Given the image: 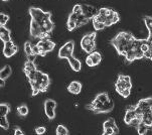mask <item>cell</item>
Wrapping results in <instances>:
<instances>
[{"label": "cell", "mask_w": 152, "mask_h": 135, "mask_svg": "<svg viewBox=\"0 0 152 135\" xmlns=\"http://www.w3.org/2000/svg\"><path fill=\"white\" fill-rule=\"evenodd\" d=\"M102 61V54L99 51H93L92 54H89L88 56L86 58V64L88 67L90 68H94L97 67L98 65H100Z\"/></svg>", "instance_id": "cell-14"}, {"label": "cell", "mask_w": 152, "mask_h": 135, "mask_svg": "<svg viewBox=\"0 0 152 135\" xmlns=\"http://www.w3.org/2000/svg\"><path fill=\"white\" fill-rule=\"evenodd\" d=\"M28 12L31 19H34L42 27V38L48 37L55 28V23L51 20V12L43 11L38 7H30Z\"/></svg>", "instance_id": "cell-1"}, {"label": "cell", "mask_w": 152, "mask_h": 135, "mask_svg": "<svg viewBox=\"0 0 152 135\" xmlns=\"http://www.w3.org/2000/svg\"><path fill=\"white\" fill-rule=\"evenodd\" d=\"M11 74H12V70L10 66H5L0 70V79H3L6 81L11 76Z\"/></svg>", "instance_id": "cell-21"}, {"label": "cell", "mask_w": 152, "mask_h": 135, "mask_svg": "<svg viewBox=\"0 0 152 135\" xmlns=\"http://www.w3.org/2000/svg\"><path fill=\"white\" fill-rule=\"evenodd\" d=\"M82 88H83V86H82L81 82L73 81V82H71L69 84L68 91L73 95H79L80 93H81V91H82Z\"/></svg>", "instance_id": "cell-17"}, {"label": "cell", "mask_w": 152, "mask_h": 135, "mask_svg": "<svg viewBox=\"0 0 152 135\" xmlns=\"http://www.w3.org/2000/svg\"><path fill=\"white\" fill-rule=\"evenodd\" d=\"M31 86V95L37 96L38 93L45 92L48 88L50 87V79L48 74L43 73L39 70H34V71L29 72L25 75Z\"/></svg>", "instance_id": "cell-2"}, {"label": "cell", "mask_w": 152, "mask_h": 135, "mask_svg": "<svg viewBox=\"0 0 152 135\" xmlns=\"http://www.w3.org/2000/svg\"><path fill=\"white\" fill-rule=\"evenodd\" d=\"M87 108L96 114L109 113L114 108V102L110 99L108 93L102 92L99 93L89 105H87Z\"/></svg>", "instance_id": "cell-4"}, {"label": "cell", "mask_w": 152, "mask_h": 135, "mask_svg": "<svg viewBox=\"0 0 152 135\" xmlns=\"http://www.w3.org/2000/svg\"><path fill=\"white\" fill-rule=\"evenodd\" d=\"M37 45L39 48V53L40 56H45L48 53L53 51L56 48V43L53 40H50L48 37L42 38V40H38V43H37Z\"/></svg>", "instance_id": "cell-8"}, {"label": "cell", "mask_w": 152, "mask_h": 135, "mask_svg": "<svg viewBox=\"0 0 152 135\" xmlns=\"http://www.w3.org/2000/svg\"><path fill=\"white\" fill-rule=\"evenodd\" d=\"M23 135H24V134H23Z\"/></svg>", "instance_id": "cell-39"}, {"label": "cell", "mask_w": 152, "mask_h": 135, "mask_svg": "<svg viewBox=\"0 0 152 135\" xmlns=\"http://www.w3.org/2000/svg\"><path fill=\"white\" fill-rule=\"evenodd\" d=\"M142 114L137 110L136 106H131L126 110L124 116V122L130 126L137 127V125L141 122Z\"/></svg>", "instance_id": "cell-7"}, {"label": "cell", "mask_w": 152, "mask_h": 135, "mask_svg": "<svg viewBox=\"0 0 152 135\" xmlns=\"http://www.w3.org/2000/svg\"><path fill=\"white\" fill-rule=\"evenodd\" d=\"M37 65H35V63L33 61H27L24 63V66H23V72H24V74L26 75L28 74L29 72L31 71H34V70H37Z\"/></svg>", "instance_id": "cell-22"}, {"label": "cell", "mask_w": 152, "mask_h": 135, "mask_svg": "<svg viewBox=\"0 0 152 135\" xmlns=\"http://www.w3.org/2000/svg\"><path fill=\"white\" fill-rule=\"evenodd\" d=\"M96 38H97V32H93L88 34L84 35L81 40V48L84 51L89 54H92L93 51H96L97 45H96Z\"/></svg>", "instance_id": "cell-6"}, {"label": "cell", "mask_w": 152, "mask_h": 135, "mask_svg": "<svg viewBox=\"0 0 152 135\" xmlns=\"http://www.w3.org/2000/svg\"><path fill=\"white\" fill-rule=\"evenodd\" d=\"M66 27H68L69 32H73V30H75L77 28V22L74 21V20L68 19V21H66Z\"/></svg>", "instance_id": "cell-32"}, {"label": "cell", "mask_w": 152, "mask_h": 135, "mask_svg": "<svg viewBox=\"0 0 152 135\" xmlns=\"http://www.w3.org/2000/svg\"><path fill=\"white\" fill-rule=\"evenodd\" d=\"M66 59H68L69 66H71V68H72V70H73V71L80 72L82 70V63H81V61H80V59H78L77 58H75L74 56H69V58Z\"/></svg>", "instance_id": "cell-18"}, {"label": "cell", "mask_w": 152, "mask_h": 135, "mask_svg": "<svg viewBox=\"0 0 152 135\" xmlns=\"http://www.w3.org/2000/svg\"><path fill=\"white\" fill-rule=\"evenodd\" d=\"M35 133H37V135H43L46 132V128L45 126H38L35 128Z\"/></svg>", "instance_id": "cell-34"}, {"label": "cell", "mask_w": 152, "mask_h": 135, "mask_svg": "<svg viewBox=\"0 0 152 135\" xmlns=\"http://www.w3.org/2000/svg\"><path fill=\"white\" fill-rule=\"evenodd\" d=\"M56 102L53 99H48L45 101L43 108H45V113L50 120L56 118Z\"/></svg>", "instance_id": "cell-10"}, {"label": "cell", "mask_w": 152, "mask_h": 135, "mask_svg": "<svg viewBox=\"0 0 152 135\" xmlns=\"http://www.w3.org/2000/svg\"><path fill=\"white\" fill-rule=\"evenodd\" d=\"M5 86V80L0 79V87H4Z\"/></svg>", "instance_id": "cell-36"}, {"label": "cell", "mask_w": 152, "mask_h": 135, "mask_svg": "<svg viewBox=\"0 0 152 135\" xmlns=\"http://www.w3.org/2000/svg\"><path fill=\"white\" fill-rule=\"evenodd\" d=\"M150 129V127H148L147 125H145L142 122L138 124L137 127H136V130H137L139 135H146V133L148 132V130Z\"/></svg>", "instance_id": "cell-24"}, {"label": "cell", "mask_w": 152, "mask_h": 135, "mask_svg": "<svg viewBox=\"0 0 152 135\" xmlns=\"http://www.w3.org/2000/svg\"><path fill=\"white\" fill-rule=\"evenodd\" d=\"M0 127L5 129V130H7V129L9 128V123H8L7 116H0Z\"/></svg>", "instance_id": "cell-30"}, {"label": "cell", "mask_w": 152, "mask_h": 135, "mask_svg": "<svg viewBox=\"0 0 152 135\" xmlns=\"http://www.w3.org/2000/svg\"><path fill=\"white\" fill-rule=\"evenodd\" d=\"M132 89V81L127 75H119L115 83V90L123 98H128Z\"/></svg>", "instance_id": "cell-5"}, {"label": "cell", "mask_w": 152, "mask_h": 135, "mask_svg": "<svg viewBox=\"0 0 152 135\" xmlns=\"http://www.w3.org/2000/svg\"><path fill=\"white\" fill-rule=\"evenodd\" d=\"M74 50H75V43L73 40L68 41L58 51V58L68 59L69 56H74Z\"/></svg>", "instance_id": "cell-11"}, {"label": "cell", "mask_w": 152, "mask_h": 135, "mask_svg": "<svg viewBox=\"0 0 152 135\" xmlns=\"http://www.w3.org/2000/svg\"><path fill=\"white\" fill-rule=\"evenodd\" d=\"M28 107L25 104H22V105H20L17 107V113H18L19 116H21V117H25V116L28 114Z\"/></svg>", "instance_id": "cell-26"}, {"label": "cell", "mask_w": 152, "mask_h": 135, "mask_svg": "<svg viewBox=\"0 0 152 135\" xmlns=\"http://www.w3.org/2000/svg\"><path fill=\"white\" fill-rule=\"evenodd\" d=\"M89 20L90 19H88V18L85 16L84 14L80 15V16L78 17V19H77V28L83 26V25H85V24H87V23L89 22Z\"/></svg>", "instance_id": "cell-29"}, {"label": "cell", "mask_w": 152, "mask_h": 135, "mask_svg": "<svg viewBox=\"0 0 152 135\" xmlns=\"http://www.w3.org/2000/svg\"><path fill=\"white\" fill-rule=\"evenodd\" d=\"M29 32H30V36H32L33 38H38V40H42V27H40V25L34 19H30Z\"/></svg>", "instance_id": "cell-15"}, {"label": "cell", "mask_w": 152, "mask_h": 135, "mask_svg": "<svg viewBox=\"0 0 152 135\" xmlns=\"http://www.w3.org/2000/svg\"><path fill=\"white\" fill-rule=\"evenodd\" d=\"M141 122L144 123L145 125H147L148 127L152 126V112H146L142 114V119H141Z\"/></svg>", "instance_id": "cell-23"}, {"label": "cell", "mask_w": 152, "mask_h": 135, "mask_svg": "<svg viewBox=\"0 0 152 135\" xmlns=\"http://www.w3.org/2000/svg\"><path fill=\"white\" fill-rule=\"evenodd\" d=\"M1 1H4V2H7V1H10V0H1Z\"/></svg>", "instance_id": "cell-37"}, {"label": "cell", "mask_w": 152, "mask_h": 135, "mask_svg": "<svg viewBox=\"0 0 152 135\" xmlns=\"http://www.w3.org/2000/svg\"><path fill=\"white\" fill-rule=\"evenodd\" d=\"M18 51V46H17L15 43L11 40L7 41V43H4L3 45V56L5 58L9 59L11 56H13L15 54H17Z\"/></svg>", "instance_id": "cell-13"}, {"label": "cell", "mask_w": 152, "mask_h": 135, "mask_svg": "<svg viewBox=\"0 0 152 135\" xmlns=\"http://www.w3.org/2000/svg\"><path fill=\"white\" fill-rule=\"evenodd\" d=\"M8 21H9V16H8V15L0 12V25H2V26H6V24H7V22H8Z\"/></svg>", "instance_id": "cell-31"}, {"label": "cell", "mask_w": 152, "mask_h": 135, "mask_svg": "<svg viewBox=\"0 0 152 135\" xmlns=\"http://www.w3.org/2000/svg\"><path fill=\"white\" fill-rule=\"evenodd\" d=\"M135 40L136 37L132 33L128 32H121L112 38L111 43L117 51V53L125 58L126 54L129 53V51L132 48Z\"/></svg>", "instance_id": "cell-3"}, {"label": "cell", "mask_w": 152, "mask_h": 135, "mask_svg": "<svg viewBox=\"0 0 152 135\" xmlns=\"http://www.w3.org/2000/svg\"><path fill=\"white\" fill-rule=\"evenodd\" d=\"M56 135H69L68 128H66V126L60 124V125H58V127H56Z\"/></svg>", "instance_id": "cell-28"}, {"label": "cell", "mask_w": 152, "mask_h": 135, "mask_svg": "<svg viewBox=\"0 0 152 135\" xmlns=\"http://www.w3.org/2000/svg\"><path fill=\"white\" fill-rule=\"evenodd\" d=\"M23 48H24L25 54H26L27 58H29V56H34V54H32V45L30 41H26V43H24Z\"/></svg>", "instance_id": "cell-27"}, {"label": "cell", "mask_w": 152, "mask_h": 135, "mask_svg": "<svg viewBox=\"0 0 152 135\" xmlns=\"http://www.w3.org/2000/svg\"><path fill=\"white\" fill-rule=\"evenodd\" d=\"M144 58H146V59H151V61H152V43L149 45L148 51H146L145 54H144Z\"/></svg>", "instance_id": "cell-35"}, {"label": "cell", "mask_w": 152, "mask_h": 135, "mask_svg": "<svg viewBox=\"0 0 152 135\" xmlns=\"http://www.w3.org/2000/svg\"><path fill=\"white\" fill-rule=\"evenodd\" d=\"M10 112V106L6 103L0 104V116H7Z\"/></svg>", "instance_id": "cell-25"}, {"label": "cell", "mask_w": 152, "mask_h": 135, "mask_svg": "<svg viewBox=\"0 0 152 135\" xmlns=\"http://www.w3.org/2000/svg\"><path fill=\"white\" fill-rule=\"evenodd\" d=\"M72 12H74V13H76L77 15H82L83 14V9H82V5H80V4H76L74 6V8H73V11Z\"/></svg>", "instance_id": "cell-33"}, {"label": "cell", "mask_w": 152, "mask_h": 135, "mask_svg": "<svg viewBox=\"0 0 152 135\" xmlns=\"http://www.w3.org/2000/svg\"><path fill=\"white\" fill-rule=\"evenodd\" d=\"M136 108L141 114H144L146 112H152V97L141 99L136 104Z\"/></svg>", "instance_id": "cell-12"}, {"label": "cell", "mask_w": 152, "mask_h": 135, "mask_svg": "<svg viewBox=\"0 0 152 135\" xmlns=\"http://www.w3.org/2000/svg\"><path fill=\"white\" fill-rule=\"evenodd\" d=\"M143 20H144V23H145L146 27L148 29V38L147 40L149 41L150 43H152V16H144L143 17Z\"/></svg>", "instance_id": "cell-20"}, {"label": "cell", "mask_w": 152, "mask_h": 135, "mask_svg": "<svg viewBox=\"0 0 152 135\" xmlns=\"http://www.w3.org/2000/svg\"><path fill=\"white\" fill-rule=\"evenodd\" d=\"M102 135H119V128L113 118H109L104 121Z\"/></svg>", "instance_id": "cell-9"}, {"label": "cell", "mask_w": 152, "mask_h": 135, "mask_svg": "<svg viewBox=\"0 0 152 135\" xmlns=\"http://www.w3.org/2000/svg\"><path fill=\"white\" fill-rule=\"evenodd\" d=\"M151 129H152V126H151Z\"/></svg>", "instance_id": "cell-38"}, {"label": "cell", "mask_w": 152, "mask_h": 135, "mask_svg": "<svg viewBox=\"0 0 152 135\" xmlns=\"http://www.w3.org/2000/svg\"><path fill=\"white\" fill-rule=\"evenodd\" d=\"M82 9H83V14L86 16L88 19H93V17L98 13V10L95 6L89 4L82 5Z\"/></svg>", "instance_id": "cell-16"}, {"label": "cell", "mask_w": 152, "mask_h": 135, "mask_svg": "<svg viewBox=\"0 0 152 135\" xmlns=\"http://www.w3.org/2000/svg\"><path fill=\"white\" fill-rule=\"evenodd\" d=\"M0 40L3 43L11 40V32L6 26H2L0 25Z\"/></svg>", "instance_id": "cell-19"}]
</instances>
